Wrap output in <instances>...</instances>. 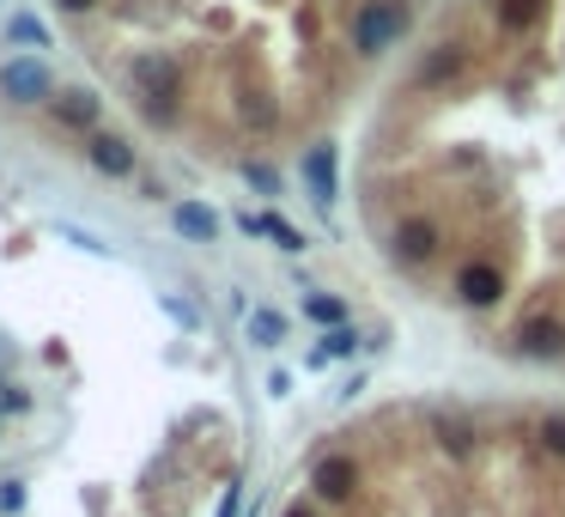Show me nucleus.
<instances>
[{
  "instance_id": "obj_1",
  "label": "nucleus",
  "mask_w": 565,
  "mask_h": 517,
  "mask_svg": "<svg viewBox=\"0 0 565 517\" xmlns=\"http://www.w3.org/2000/svg\"><path fill=\"white\" fill-rule=\"evenodd\" d=\"M122 80L134 92V110L152 128H177V116H183V61L171 49H140L122 67Z\"/></svg>"
},
{
  "instance_id": "obj_2",
  "label": "nucleus",
  "mask_w": 565,
  "mask_h": 517,
  "mask_svg": "<svg viewBox=\"0 0 565 517\" xmlns=\"http://www.w3.org/2000/svg\"><path fill=\"white\" fill-rule=\"evenodd\" d=\"M408 25H414L408 0H359L353 19H347V49L359 61H377V55H389L395 43L408 37Z\"/></svg>"
},
{
  "instance_id": "obj_3",
  "label": "nucleus",
  "mask_w": 565,
  "mask_h": 517,
  "mask_svg": "<svg viewBox=\"0 0 565 517\" xmlns=\"http://www.w3.org/2000/svg\"><path fill=\"white\" fill-rule=\"evenodd\" d=\"M383 256H389L395 268H426L444 256V220L438 213H395V226L383 232Z\"/></svg>"
},
{
  "instance_id": "obj_4",
  "label": "nucleus",
  "mask_w": 565,
  "mask_h": 517,
  "mask_svg": "<svg viewBox=\"0 0 565 517\" xmlns=\"http://www.w3.org/2000/svg\"><path fill=\"white\" fill-rule=\"evenodd\" d=\"M61 92L49 74V61L43 55H13V61H0V98L13 110H31V104H49V98Z\"/></svg>"
},
{
  "instance_id": "obj_5",
  "label": "nucleus",
  "mask_w": 565,
  "mask_h": 517,
  "mask_svg": "<svg viewBox=\"0 0 565 517\" xmlns=\"http://www.w3.org/2000/svg\"><path fill=\"white\" fill-rule=\"evenodd\" d=\"M511 353L529 359V366H560L565 359V317L560 311H529L511 329Z\"/></svg>"
},
{
  "instance_id": "obj_6",
  "label": "nucleus",
  "mask_w": 565,
  "mask_h": 517,
  "mask_svg": "<svg viewBox=\"0 0 565 517\" xmlns=\"http://www.w3.org/2000/svg\"><path fill=\"white\" fill-rule=\"evenodd\" d=\"M450 292H456V305H468V311H493L505 299V268L487 262V256H468V262L450 274Z\"/></svg>"
},
{
  "instance_id": "obj_7",
  "label": "nucleus",
  "mask_w": 565,
  "mask_h": 517,
  "mask_svg": "<svg viewBox=\"0 0 565 517\" xmlns=\"http://www.w3.org/2000/svg\"><path fill=\"white\" fill-rule=\"evenodd\" d=\"M359 481H365V469H359V457L353 451H323L310 463V493L323 505H347L359 493Z\"/></svg>"
},
{
  "instance_id": "obj_8",
  "label": "nucleus",
  "mask_w": 565,
  "mask_h": 517,
  "mask_svg": "<svg viewBox=\"0 0 565 517\" xmlns=\"http://www.w3.org/2000/svg\"><path fill=\"white\" fill-rule=\"evenodd\" d=\"M298 171H304V189H310V201L323 213L341 201V153H335V141H316V146H304V159H298Z\"/></svg>"
},
{
  "instance_id": "obj_9",
  "label": "nucleus",
  "mask_w": 565,
  "mask_h": 517,
  "mask_svg": "<svg viewBox=\"0 0 565 517\" xmlns=\"http://www.w3.org/2000/svg\"><path fill=\"white\" fill-rule=\"evenodd\" d=\"M86 165H92L98 177H110V183L140 177V153H134V141H122V134H110V128L86 134Z\"/></svg>"
},
{
  "instance_id": "obj_10",
  "label": "nucleus",
  "mask_w": 565,
  "mask_h": 517,
  "mask_svg": "<svg viewBox=\"0 0 565 517\" xmlns=\"http://www.w3.org/2000/svg\"><path fill=\"white\" fill-rule=\"evenodd\" d=\"M49 116L61 122L67 134H98V122H104V98L86 92V86H61V92L49 98Z\"/></svg>"
},
{
  "instance_id": "obj_11",
  "label": "nucleus",
  "mask_w": 565,
  "mask_h": 517,
  "mask_svg": "<svg viewBox=\"0 0 565 517\" xmlns=\"http://www.w3.org/2000/svg\"><path fill=\"white\" fill-rule=\"evenodd\" d=\"M468 74V43H432L426 61L414 67V92H438V86H456Z\"/></svg>"
},
{
  "instance_id": "obj_12",
  "label": "nucleus",
  "mask_w": 565,
  "mask_h": 517,
  "mask_svg": "<svg viewBox=\"0 0 565 517\" xmlns=\"http://www.w3.org/2000/svg\"><path fill=\"white\" fill-rule=\"evenodd\" d=\"M426 432H432V451L450 457V463H468V457H474V426H468V414L432 408V414H426Z\"/></svg>"
},
{
  "instance_id": "obj_13",
  "label": "nucleus",
  "mask_w": 565,
  "mask_h": 517,
  "mask_svg": "<svg viewBox=\"0 0 565 517\" xmlns=\"http://www.w3.org/2000/svg\"><path fill=\"white\" fill-rule=\"evenodd\" d=\"M547 19V0H493V31L499 37H529Z\"/></svg>"
},
{
  "instance_id": "obj_14",
  "label": "nucleus",
  "mask_w": 565,
  "mask_h": 517,
  "mask_svg": "<svg viewBox=\"0 0 565 517\" xmlns=\"http://www.w3.org/2000/svg\"><path fill=\"white\" fill-rule=\"evenodd\" d=\"M237 232H250V238H274L280 250H286V256H298L304 244H310V238H304L298 226H286L280 213H237Z\"/></svg>"
},
{
  "instance_id": "obj_15",
  "label": "nucleus",
  "mask_w": 565,
  "mask_h": 517,
  "mask_svg": "<svg viewBox=\"0 0 565 517\" xmlns=\"http://www.w3.org/2000/svg\"><path fill=\"white\" fill-rule=\"evenodd\" d=\"M171 226H177V238H189V244H213L219 238V213H213L207 201H177Z\"/></svg>"
},
{
  "instance_id": "obj_16",
  "label": "nucleus",
  "mask_w": 565,
  "mask_h": 517,
  "mask_svg": "<svg viewBox=\"0 0 565 517\" xmlns=\"http://www.w3.org/2000/svg\"><path fill=\"white\" fill-rule=\"evenodd\" d=\"M237 116H244V128H256V134L280 128V104L268 92H244V98H237Z\"/></svg>"
},
{
  "instance_id": "obj_17",
  "label": "nucleus",
  "mask_w": 565,
  "mask_h": 517,
  "mask_svg": "<svg viewBox=\"0 0 565 517\" xmlns=\"http://www.w3.org/2000/svg\"><path fill=\"white\" fill-rule=\"evenodd\" d=\"M244 335H250L256 347H280V341H286V317L268 311V305H256L250 317H244Z\"/></svg>"
},
{
  "instance_id": "obj_18",
  "label": "nucleus",
  "mask_w": 565,
  "mask_h": 517,
  "mask_svg": "<svg viewBox=\"0 0 565 517\" xmlns=\"http://www.w3.org/2000/svg\"><path fill=\"white\" fill-rule=\"evenodd\" d=\"M535 451L547 457V463H565V408H553L535 420Z\"/></svg>"
},
{
  "instance_id": "obj_19",
  "label": "nucleus",
  "mask_w": 565,
  "mask_h": 517,
  "mask_svg": "<svg viewBox=\"0 0 565 517\" xmlns=\"http://www.w3.org/2000/svg\"><path fill=\"white\" fill-rule=\"evenodd\" d=\"M353 353H359V329H353V323H341V329L323 335V347L310 353V366H329V359H353Z\"/></svg>"
},
{
  "instance_id": "obj_20",
  "label": "nucleus",
  "mask_w": 565,
  "mask_h": 517,
  "mask_svg": "<svg viewBox=\"0 0 565 517\" xmlns=\"http://www.w3.org/2000/svg\"><path fill=\"white\" fill-rule=\"evenodd\" d=\"M304 317L323 323V329H341V323H347V299H335V292H310V299H304Z\"/></svg>"
},
{
  "instance_id": "obj_21",
  "label": "nucleus",
  "mask_w": 565,
  "mask_h": 517,
  "mask_svg": "<svg viewBox=\"0 0 565 517\" xmlns=\"http://www.w3.org/2000/svg\"><path fill=\"white\" fill-rule=\"evenodd\" d=\"M237 171H244V183H250L256 195H280V171H274L268 159H244Z\"/></svg>"
},
{
  "instance_id": "obj_22",
  "label": "nucleus",
  "mask_w": 565,
  "mask_h": 517,
  "mask_svg": "<svg viewBox=\"0 0 565 517\" xmlns=\"http://www.w3.org/2000/svg\"><path fill=\"white\" fill-rule=\"evenodd\" d=\"M7 37H13V43H37V49H49V25H43V19H31V13H19L13 25H7Z\"/></svg>"
},
{
  "instance_id": "obj_23",
  "label": "nucleus",
  "mask_w": 565,
  "mask_h": 517,
  "mask_svg": "<svg viewBox=\"0 0 565 517\" xmlns=\"http://www.w3.org/2000/svg\"><path fill=\"white\" fill-rule=\"evenodd\" d=\"M25 505V481H0V512H19Z\"/></svg>"
},
{
  "instance_id": "obj_24",
  "label": "nucleus",
  "mask_w": 565,
  "mask_h": 517,
  "mask_svg": "<svg viewBox=\"0 0 565 517\" xmlns=\"http://www.w3.org/2000/svg\"><path fill=\"white\" fill-rule=\"evenodd\" d=\"M55 7H61L67 19H92L98 7H104V0H55Z\"/></svg>"
},
{
  "instance_id": "obj_25",
  "label": "nucleus",
  "mask_w": 565,
  "mask_h": 517,
  "mask_svg": "<svg viewBox=\"0 0 565 517\" xmlns=\"http://www.w3.org/2000/svg\"><path fill=\"white\" fill-rule=\"evenodd\" d=\"M280 517H316V512H310V505H286Z\"/></svg>"
},
{
  "instance_id": "obj_26",
  "label": "nucleus",
  "mask_w": 565,
  "mask_h": 517,
  "mask_svg": "<svg viewBox=\"0 0 565 517\" xmlns=\"http://www.w3.org/2000/svg\"><path fill=\"white\" fill-rule=\"evenodd\" d=\"M0 414H7V384H0Z\"/></svg>"
}]
</instances>
